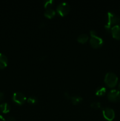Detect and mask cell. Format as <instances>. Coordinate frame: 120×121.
<instances>
[{"label":"cell","mask_w":120,"mask_h":121,"mask_svg":"<svg viewBox=\"0 0 120 121\" xmlns=\"http://www.w3.org/2000/svg\"><path fill=\"white\" fill-rule=\"evenodd\" d=\"M8 60L7 56L2 53H0V69H3L8 65Z\"/></svg>","instance_id":"9"},{"label":"cell","mask_w":120,"mask_h":121,"mask_svg":"<svg viewBox=\"0 0 120 121\" xmlns=\"http://www.w3.org/2000/svg\"><path fill=\"white\" fill-rule=\"evenodd\" d=\"M111 34L114 39L120 40V26L115 25L112 27Z\"/></svg>","instance_id":"8"},{"label":"cell","mask_w":120,"mask_h":121,"mask_svg":"<svg viewBox=\"0 0 120 121\" xmlns=\"http://www.w3.org/2000/svg\"><path fill=\"white\" fill-rule=\"evenodd\" d=\"M54 0H47L45 1L44 2V5L45 8L48 9V8H52V7L54 5Z\"/></svg>","instance_id":"15"},{"label":"cell","mask_w":120,"mask_h":121,"mask_svg":"<svg viewBox=\"0 0 120 121\" xmlns=\"http://www.w3.org/2000/svg\"><path fill=\"white\" fill-rule=\"evenodd\" d=\"M102 115L104 118L108 121H112L115 118V112L112 109L109 107L103 108Z\"/></svg>","instance_id":"5"},{"label":"cell","mask_w":120,"mask_h":121,"mask_svg":"<svg viewBox=\"0 0 120 121\" xmlns=\"http://www.w3.org/2000/svg\"><path fill=\"white\" fill-rule=\"evenodd\" d=\"M118 89H119L120 90V82L119 83V84H118Z\"/></svg>","instance_id":"24"},{"label":"cell","mask_w":120,"mask_h":121,"mask_svg":"<svg viewBox=\"0 0 120 121\" xmlns=\"http://www.w3.org/2000/svg\"><path fill=\"white\" fill-rule=\"evenodd\" d=\"M90 35L91 38L90 39V44L93 48H98L102 47L104 41L100 37L96 35V32L94 30L90 31Z\"/></svg>","instance_id":"1"},{"label":"cell","mask_w":120,"mask_h":121,"mask_svg":"<svg viewBox=\"0 0 120 121\" xmlns=\"http://www.w3.org/2000/svg\"><path fill=\"white\" fill-rule=\"evenodd\" d=\"M0 121H6V120L2 115H0Z\"/></svg>","instance_id":"22"},{"label":"cell","mask_w":120,"mask_h":121,"mask_svg":"<svg viewBox=\"0 0 120 121\" xmlns=\"http://www.w3.org/2000/svg\"><path fill=\"white\" fill-rule=\"evenodd\" d=\"M91 107L94 109H100L101 108V104L97 101L94 102L91 104Z\"/></svg>","instance_id":"17"},{"label":"cell","mask_w":120,"mask_h":121,"mask_svg":"<svg viewBox=\"0 0 120 121\" xmlns=\"http://www.w3.org/2000/svg\"><path fill=\"white\" fill-rule=\"evenodd\" d=\"M64 96H65V98L66 99H71L70 96H69V95L68 94L67 92H65V93H64Z\"/></svg>","instance_id":"20"},{"label":"cell","mask_w":120,"mask_h":121,"mask_svg":"<svg viewBox=\"0 0 120 121\" xmlns=\"http://www.w3.org/2000/svg\"><path fill=\"white\" fill-rule=\"evenodd\" d=\"M55 15V11L54 9L52 8H48V9H46L44 13V15L46 17L48 18H52L54 17Z\"/></svg>","instance_id":"12"},{"label":"cell","mask_w":120,"mask_h":121,"mask_svg":"<svg viewBox=\"0 0 120 121\" xmlns=\"http://www.w3.org/2000/svg\"><path fill=\"white\" fill-rule=\"evenodd\" d=\"M118 80L117 76L112 72H108L105 76L104 82L108 87H114L116 85Z\"/></svg>","instance_id":"2"},{"label":"cell","mask_w":120,"mask_h":121,"mask_svg":"<svg viewBox=\"0 0 120 121\" xmlns=\"http://www.w3.org/2000/svg\"><path fill=\"white\" fill-rule=\"evenodd\" d=\"M6 121H16V119H15L14 117H9L7 120H6Z\"/></svg>","instance_id":"19"},{"label":"cell","mask_w":120,"mask_h":121,"mask_svg":"<svg viewBox=\"0 0 120 121\" xmlns=\"http://www.w3.org/2000/svg\"><path fill=\"white\" fill-rule=\"evenodd\" d=\"M120 95V91L116 89H112L107 94V98L109 101L115 102L118 100V98Z\"/></svg>","instance_id":"7"},{"label":"cell","mask_w":120,"mask_h":121,"mask_svg":"<svg viewBox=\"0 0 120 121\" xmlns=\"http://www.w3.org/2000/svg\"><path fill=\"white\" fill-rule=\"evenodd\" d=\"M0 110L3 113H7L10 111L11 106L7 103H2V104L0 105Z\"/></svg>","instance_id":"10"},{"label":"cell","mask_w":120,"mask_h":121,"mask_svg":"<svg viewBox=\"0 0 120 121\" xmlns=\"http://www.w3.org/2000/svg\"><path fill=\"white\" fill-rule=\"evenodd\" d=\"M71 100L73 105H78L82 101V98L81 96H74L71 98Z\"/></svg>","instance_id":"14"},{"label":"cell","mask_w":120,"mask_h":121,"mask_svg":"<svg viewBox=\"0 0 120 121\" xmlns=\"http://www.w3.org/2000/svg\"><path fill=\"white\" fill-rule=\"evenodd\" d=\"M88 35L87 34H81L77 38V41L81 44H84L88 40Z\"/></svg>","instance_id":"11"},{"label":"cell","mask_w":120,"mask_h":121,"mask_svg":"<svg viewBox=\"0 0 120 121\" xmlns=\"http://www.w3.org/2000/svg\"><path fill=\"white\" fill-rule=\"evenodd\" d=\"M107 92V89L104 87H98L96 90L95 94L98 96H102L105 95Z\"/></svg>","instance_id":"13"},{"label":"cell","mask_w":120,"mask_h":121,"mask_svg":"<svg viewBox=\"0 0 120 121\" xmlns=\"http://www.w3.org/2000/svg\"><path fill=\"white\" fill-rule=\"evenodd\" d=\"M27 102H28V104H31V105H36L38 103V99L35 96H31L29 97L27 99Z\"/></svg>","instance_id":"16"},{"label":"cell","mask_w":120,"mask_h":121,"mask_svg":"<svg viewBox=\"0 0 120 121\" xmlns=\"http://www.w3.org/2000/svg\"><path fill=\"white\" fill-rule=\"evenodd\" d=\"M12 100L18 105H22L25 102L27 98L25 95L21 92H16L13 94Z\"/></svg>","instance_id":"4"},{"label":"cell","mask_w":120,"mask_h":121,"mask_svg":"<svg viewBox=\"0 0 120 121\" xmlns=\"http://www.w3.org/2000/svg\"><path fill=\"white\" fill-rule=\"evenodd\" d=\"M118 100H119V101L120 102V95H119L118 98Z\"/></svg>","instance_id":"23"},{"label":"cell","mask_w":120,"mask_h":121,"mask_svg":"<svg viewBox=\"0 0 120 121\" xmlns=\"http://www.w3.org/2000/svg\"><path fill=\"white\" fill-rule=\"evenodd\" d=\"M70 11V6L67 2H62L59 4L56 8V11L60 16H65Z\"/></svg>","instance_id":"3"},{"label":"cell","mask_w":120,"mask_h":121,"mask_svg":"<svg viewBox=\"0 0 120 121\" xmlns=\"http://www.w3.org/2000/svg\"><path fill=\"white\" fill-rule=\"evenodd\" d=\"M4 98V94L2 92H0V102L2 101Z\"/></svg>","instance_id":"21"},{"label":"cell","mask_w":120,"mask_h":121,"mask_svg":"<svg viewBox=\"0 0 120 121\" xmlns=\"http://www.w3.org/2000/svg\"><path fill=\"white\" fill-rule=\"evenodd\" d=\"M119 22H120V21H119Z\"/></svg>","instance_id":"25"},{"label":"cell","mask_w":120,"mask_h":121,"mask_svg":"<svg viewBox=\"0 0 120 121\" xmlns=\"http://www.w3.org/2000/svg\"><path fill=\"white\" fill-rule=\"evenodd\" d=\"M105 30H107V31L108 32H109V33H111V26H109V25L107 24H106V25L105 26Z\"/></svg>","instance_id":"18"},{"label":"cell","mask_w":120,"mask_h":121,"mask_svg":"<svg viewBox=\"0 0 120 121\" xmlns=\"http://www.w3.org/2000/svg\"><path fill=\"white\" fill-rule=\"evenodd\" d=\"M107 24L111 26L113 24L119 23L120 17L112 12H108L107 14Z\"/></svg>","instance_id":"6"}]
</instances>
